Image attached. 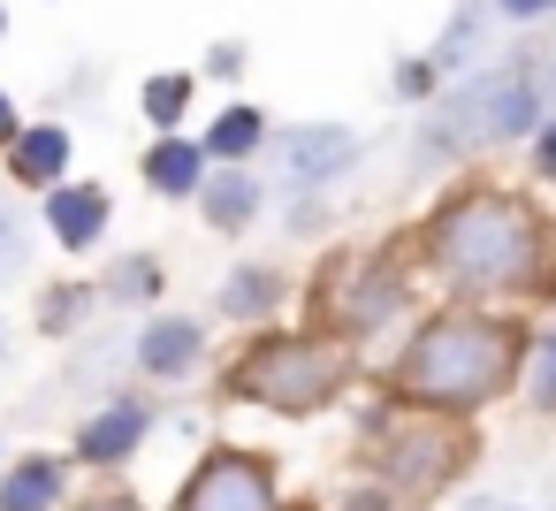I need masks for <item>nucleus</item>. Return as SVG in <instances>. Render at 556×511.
<instances>
[{
	"label": "nucleus",
	"mask_w": 556,
	"mask_h": 511,
	"mask_svg": "<svg viewBox=\"0 0 556 511\" xmlns=\"http://www.w3.org/2000/svg\"><path fill=\"white\" fill-rule=\"evenodd\" d=\"M533 328L526 313H495V306H434L396 336V351L374 366V397L450 420V427H480L495 404H510L526 389L533 366Z\"/></svg>",
	"instance_id": "2"
},
{
	"label": "nucleus",
	"mask_w": 556,
	"mask_h": 511,
	"mask_svg": "<svg viewBox=\"0 0 556 511\" xmlns=\"http://www.w3.org/2000/svg\"><path fill=\"white\" fill-rule=\"evenodd\" d=\"M100 306H108L100 283H85V275H54V283L39 290V336H47V344H70V336L92 328Z\"/></svg>",
	"instance_id": "18"
},
{
	"label": "nucleus",
	"mask_w": 556,
	"mask_h": 511,
	"mask_svg": "<svg viewBox=\"0 0 556 511\" xmlns=\"http://www.w3.org/2000/svg\"><path fill=\"white\" fill-rule=\"evenodd\" d=\"M0 351H9V328H0Z\"/></svg>",
	"instance_id": "32"
},
{
	"label": "nucleus",
	"mask_w": 556,
	"mask_h": 511,
	"mask_svg": "<svg viewBox=\"0 0 556 511\" xmlns=\"http://www.w3.org/2000/svg\"><path fill=\"white\" fill-rule=\"evenodd\" d=\"M480 458V427H450V420H427V412H404L389 397H374L358 412V443H351V473L381 481L404 511H427L442 503Z\"/></svg>",
	"instance_id": "5"
},
{
	"label": "nucleus",
	"mask_w": 556,
	"mask_h": 511,
	"mask_svg": "<svg viewBox=\"0 0 556 511\" xmlns=\"http://www.w3.org/2000/svg\"><path fill=\"white\" fill-rule=\"evenodd\" d=\"M533 412H556V328H533V366H526V389H518Z\"/></svg>",
	"instance_id": "23"
},
{
	"label": "nucleus",
	"mask_w": 556,
	"mask_h": 511,
	"mask_svg": "<svg viewBox=\"0 0 556 511\" xmlns=\"http://www.w3.org/2000/svg\"><path fill=\"white\" fill-rule=\"evenodd\" d=\"M0 39H9V0H0Z\"/></svg>",
	"instance_id": "31"
},
{
	"label": "nucleus",
	"mask_w": 556,
	"mask_h": 511,
	"mask_svg": "<svg viewBox=\"0 0 556 511\" xmlns=\"http://www.w3.org/2000/svg\"><path fill=\"white\" fill-rule=\"evenodd\" d=\"M267 138H275V123H267V108H252V100H229V108L199 130V146H206L214 169H260V161H267Z\"/></svg>",
	"instance_id": "16"
},
{
	"label": "nucleus",
	"mask_w": 556,
	"mask_h": 511,
	"mask_svg": "<svg viewBox=\"0 0 556 511\" xmlns=\"http://www.w3.org/2000/svg\"><path fill=\"white\" fill-rule=\"evenodd\" d=\"M191 108H199V70H153L138 85V115H146L153 138H176L191 123Z\"/></svg>",
	"instance_id": "19"
},
{
	"label": "nucleus",
	"mask_w": 556,
	"mask_h": 511,
	"mask_svg": "<svg viewBox=\"0 0 556 511\" xmlns=\"http://www.w3.org/2000/svg\"><path fill=\"white\" fill-rule=\"evenodd\" d=\"M495 39V16H488V0H457V16L442 24V39L427 47V62L442 70V85H457V77H472L480 70V47Z\"/></svg>",
	"instance_id": "17"
},
{
	"label": "nucleus",
	"mask_w": 556,
	"mask_h": 511,
	"mask_svg": "<svg viewBox=\"0 0 556 511\" xmlns=\"http://www.w3.org/2000/svg\"><path fill=\"white\" fill-rule=\"evenodd\" d=\"M366 359L343 351L336 336L320 328H252L222 366H214V397L222 404H252V412H275V420H313V412H336L351 389H358Z\"/></svg>",
	"instance_id": "3"
},
{
	"label": "nucleus",
	"mask_w": 556,
	"mask_h": 511,
	"mask_svg": "<svg viewBox=\"0 0 556 511\" xmlns=\"http://www.w3.org/2000/svg\"><path fill=\"white\" fill-rule=\"evenodd\" d=\"M336 511H404V503H396V496H389L381 481L351 473V481H343V496H336Z\"/></svg>",
	"instance_id": "27"
},
{
	"label": "nucleus",
	"mask_w": 556,
	"mask_h": 511,
	"mask_svg": "<svg viewBox=\"0 0 556 511\" xmlns=\"http://www.w3.org/2000/svg\"><path fill=\"white\" fill-rule=\"evenodd\" d=\"M244 70H252V47L244 39H214L206 62H199V85H237Z\"/></svg>",
	"instance_id": "24"
},
{
	"label": "nucleus",
	"mask_w": 556,
	"mask_h": 511,
	"mask_svg": "<svg viewBox=\"0 0 556 511\" xmlns=\"http://www.w3.org/2000/svg\"><path fill=\"white\" fill-rule=\"evenodd\" d=\"M488 16H495V32L510 24V32H541L548 16H556V0H488Z\"/></svg>",
	"instance_id": "26"
},
{
	"label": "nucleus",
	"mask_w": 556,
	"mask_h": 511,
	"mask_svg": "<svg viewBox=\"0 0 556 511\" xmlns=\"http://www.w3.org/2000/svg\"><path fill=\"white\" fill-rule=\"evenodd\" d=\"M16 130H24V108H16V92H9V85H0V153L16 146Z\"/></svg>",
	"instance_id": "30"
},
{
	"label": "nucleus",
	"mask_w": 556,
	"mask_h": 511,
	"mask_svg": "<svg viewBox=\"0 0 556 511\" xmlns=\"http://www.w3.org/2000/svg\"><path fill=\"white\" fill-rule=\"evenodd\" d=\"M298 298V275L290 267H275V260H237L222 283H214V313L229 321V328H275L282 321V306Z\"/></svg>",
	"instance_id": "10"
},
{
	"label": "nucleus",
	"mask_w": 556,
	"mask_h": 511,
	"mask_svg": "<svg viewBox=\"0 0 556 511\" xmlns=\"http://www.w3.org/2000/svg\"><path fill=\"white\" fill-rule=\"evenodd\" d=\"M70 161H77V130L62 123V115H47V123H24L16 130V146L0 153V176H9V191H54V184H70Z\"/></svg>",
	"instance_id": "12"
},
{
	"label": "nucleus",
	"mask_w": 556,
	"mask_h": 511,
	"mask_svg": "<svg viewBox=\"0 0 556 511\" xmlns=\"http://www.w3.org/2000/svg\"><path fill=\"white\" fill-rule=\"evenodd\" d=\"M305 298V328L336 336L343 351H374L389 328L404 336L419 313H427V290L412 275V252H404V229L396 237H374V245H343L313 267V283H298Z\"/></svg>",
	"instance_id": "4"
},
{
	"label": "nucleus",
	"mask_w": 556,
	"mask_h": 511,
	"mask_svg": "<svg viewBox=\"0 0 556 511\" xmlns=\"http://www.w3.org/2000/svg\"><path fill=\"white\" fill-rule=\"evenodd\" d=\"M39 229H47L62 252H77V260H85V252H100V245H108V229H115V191H108V184H77V176H70V184H54V191L39 199Z\"/></svg>",
	"instance_id": "11"
},
{
	"label": "nucleus",
	"mask_w": 556,
	"mask_h": 511,
	"mask_svg": "<svg viewBox=\"0 0 556 511\" xmlns=\"http://www.w3.org/2000/svg\"><path fill=\"white\" fill-rule=\"evenodd\" d=\"M70 511H153V503H146L138 488H115V481H108V488H92V496H77Z\"/></svg>",
	"instance_id": "28"
},
{
	"label": "nucleus",
	"mask_w": 556,
	"mask_h": 511,
	"mask_svg": "<svg viewBox=\"0 0 556 511\" xmlns=\"http://www.w3.org/2000/svg\"><path fill=\"white\" fill-rule=\"evenodd\" d=\"M168 511H298L282 496V465L252 443H206L199 465L176 481Z\"/></svg>",
	"instance_id": "6"
},
{
	"label": "nucleus",
	"mask_w": 556,
	"mask_h": 511,
	"mask_svg": "<svg viewBox=\"0 0 556 511\" xmlns=\"http://www.w3.org/2000/svg\"><path fill=\"white\" fill-rule=\"evenodd\" d=\"M70 503H77L70 450H16L0 465V511H70Z\"/></svg>",
	"instance_id": "13"
},
{
	"label": "nucleus",
	"mask_w": 556,
	"mask_h": 511,
	"mask_svg": "<svg viewBox=\"0 0 556 511\" xmlns=\"http://www.w3.org/2000/svg\"><path fill=\"white\" fill-rule=\"evenodd\" d=\"M153 427H161V404H153L146 389H115L108 404H92V412L77 420L70 465H85V473H123V465L153 443Z\"/></svg>",
	"instance_id": "8"
},
{
	"label": "nucleus",
	"mask_w": 556,
	"mask_h": 511,
	"mask_svg": "<svg viewBox=\"0 0 556 511\" xmlns=\"http://www.w3.org/2000/svg\"><path fill=\"white\" fill-rule=\"evenodd\" d=\"M389 100H396V108H434V100H442V70H434L427 54H404V62L389 70Z\"/></svg>",
	"instance_id": "22"
},
{
	"label": "nucleus",
	"mask_w": 556,
	"mask_h": 511,
	"mask_svg": "<svg viewBox=\"0 0 556 511\" xmlns=\"http://www.w3.org/2000/svg\"><path fill=\"white\" fill-rule=\"evenodd\" d=\"M31 252H39V222L0 191V290H16L31 275Z\"/></svg>",
	"instance_id": "21"
},
{
	"label": "nucleus",
	"mask_w": 556,
	"mask_h": 511,
	"mask_svg": "<svg viewBox=\"0 0 556 511\" xmlns=\"http://www.w3.org/2000/svg\"><path fill=\"white\" fill-rule=\"evenodd\" d=\"M358 161H366V138L351 123H282L267 138V169L290 199H328Z\"/></svg>",
	"instance_id": "7"
},
{
	"label": "nucleus",
	"mask_w": 556,
	"mask_h": 511,
	"mask_svg": "<svg viewBox=\"0 0 556 511\" xmlns=\"http://www.w3.org/2000/svg\"><path fill=\"white\" fill-rule=\"evenodd\" d=\"M526 176H533V191H556V115L526 138Z\"/></svg>",
	"instance_id": "25"
},
{
	"label": "nucleus",
	"mask_w": 556,
	"mask_h": 511,
	"mask_svg": "<svg viewBox=\"0 0 556 511\" xmlns=\"http://www.w3.org/2000/svg\"><path fill=\"white\" fill-rule=\"evenodd\" d=\"M206 351H214V328L199 313H146L130 328V374L138 382H161V389L191 382L206 366Z\"/></svg>",
	"instance_id": "9"
},
{
	"label": "nucleus",
	"mask_w": 556,
	"mask_h": 511,
	"mask_svg": "<svg viewBox=\"0 0 556 511\" xmlns=\"http://www.w3.org/2000/svg\"><path fill=\"white\" fill-rule=\"evenodd\" d=\"M206 176H214V161H206V146H199L191 130L138 146V184H146L161 207H191V199L206 191Z\"/></svg>",
	"instance_id": "14"
},
{
	"label": "nucleus",
	"mask_w": 556,
	"mask_h": 511,
	"mask_svg": "<svg viewBox=\"0 0 556 511\" xmlns=\"http://www.w3.org/2000/svg\"><path fill=\"white\" fill-rule=\"evenodd\" d=\"M161 290H168V260H161V252H123V260L100 275V298H108L115 313H146Z\"/></svg>",
	"instance_id": "20"
},
{
	"label": "nucleus",
	"mask_w": 556,
	"mask_h": 511,
	"mask_svg": "<svg viewBox=\"0 0 556 511\" xmlns=\"http://www.w3.org/2000/svg\"><path fill=\"white\" fill-rule=\"evenodd\" d=\"M191 207H199V222H206L214 237H244V229L267 214V176H260V169H214Z\"/></svg>",
	"instance_id": "15"
},
{
	"label": "nucleus",
	"mask_w": 556,
	"mask_h": 511,
	"mask_svg": "<svg viewBox=\"0 0 556 511\" xmlns=\"http://www.w3.org/2000/svg\"><path fill=\"white\" fill-rule=\"evenodd\" d=\"M412 275L434 306H495V313H548L556 306V207L503 176H450L404 222Z\"/></svg>",
	"instance_id": "1"
},
{
	"label": "nucleus",
	"mask_w": 556,
	"mask_h": 511,
	"mask_svg": "<svg viewBox=\"0 0 556 511\" xmlns=\"http://www.w3.org/2000/svg\"><path fill=\"white\" fill-rule=\"evenodd\" d=\"M320 207H328V199H290L282 229H290V237H320V229H328V214H320Z\"/></svg>",
	"instance_id": "29"
},
{
	"label": "nucleus",
	"mask_w": 556,
	"mask_h": 511,
	"mask_svg": "<svg viewBox=\"0 0 556 511\" xmlns=\"http://www.w3.org/2000/svg\"><path fill=\"white\" fill-rule=\"evenodd\" d=\"M0 465H9V443H0Z\"/></svg>",
	"instance_id": "33"
}]
</instances>
